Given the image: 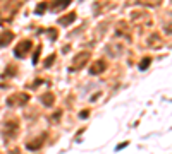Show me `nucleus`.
<instances>
[{"label": "nucleus", "mask_w": 172, "mask_h": 154, "mask_svg": "<svg viewBox=\"0 0 172 154\" xmlns=\"http://www.w3.org/2000/svg\"><path fill=\"white\" fill-rule=\"evenodd\" d=\"M88 58H90V53H86V51H83V53H79L76 58H74V62H72V69H81V67H84L86 65V62H88Z\"/></svg>", "instance_id": "nucleus-1"}, {"label": "nucleus", "mask_w": 172, "mask_h": 154, "mask_svg": "<svg viewBox=\"0 0 172 154\" xmlns=\"http://www.w3.org/2000/svg\"><path fill=\"white\" fill-rule=\"evenodd\" d=\"M31 48V41H23L21 45H17V48H16V55L17 57H24L26 55V51Z\"/></svg>", "instance_id": "nucleus-2"}, {"label": "nucleus", "mask_w": 172, "mask_h": 154, "mask_svg": "<svg viewBox=\"0 0 172 154\" xmlns=\"http://www.w3.org/2000/svg\"><path fill=\"white\" fill-rule=\"evenodd\" d=\"M103 69H105V62H103V60H98V62H95V65L90 69V72H91V74H100Z\"/></svg>", "instance_id": "nucleus-3"}, {"label": "nucleus", "mask_w": 172, "mask_h": 154, "mask_svg": "<svg viewBox=\"0 0 172 154\" xmlns=\"http://www.w3.org/2000/svg\"><path fill=\"white\" fill-rule=\"evenodd\" d=\"M138 2L143 5H148V7H157V5H160L162 0H138Z\"/></svg>", "instance_id": "nucleus-4"}, {"label": "nucleus", "mask_w": 172, "mask_h": 154, "mask_svg": "<svg viewBox=\"0 0 172 154\" xmlns=\"http://www.w3.org/2000/svg\"><path fill=\"white\" fill-rule=\"evenodd\" d=\"M11 38H12V33H4V34L0 36V46H2V45H7V43L11 41Z\"/></svg>", "instance_id": "nucleus-5"}, {"label": "nucleus", "mask_w": 172, "mask_h": 154, "mask_svg": "<svg viewBox=\"0 0 172 154\" xmlns=\"http://www.w3.org/2000/svg\"><path fill=\"white\" fill-rule=\"evenodd\" d=\"M74 19H76V14H69V15H66L64 19H60L59 22H60V24H69V22L74 21Z\"/></svg>", "instance_id": "nucleus-6"}, {"label": "nucleus", "mask_w": 172, "mask_h": 154, "mask_svg": "<svg viewBox=\"0 0 172 154\" xmlns=\"http://www.w3.org/2000/svg\"><path fill=\"white\" fill-rule=\"evenodd\" d=\"M69 2H71V0H57L55 4H52V9H57V7H62V9H64Z\"/></svg>", "instance_id": "nucleus-7"}, {"label": "nucleus", "mask_w": 172, "mask_h": 154, "mask_svg": "<svg viewBox=\"0 0 172 154\" xmlns=\"http://www.w3.org/2000/svg\"><path fill=\"white\" fill-rule=\"evenodd\" d=\"M150 64V58H146V60H143L141 62V69H146V65Z\"/></svg>", "instance_id": "nucleus-8"}, {"label": "nucleus", "mask_w": 172, "mask_h": 154, "mask_svg": "<svg viewBox=\"0 0 172 154\" xmlns=\"http://www.w3.org/2000/svg\"><path fill=\"white\" fill-rule=\"evenodd\" d=\"M53 62V57H50V58H47V62H45V65H47V67H48V65L52 64Z\"/></svg>", "instance_id": "nucleus-9"}]
</instances>
